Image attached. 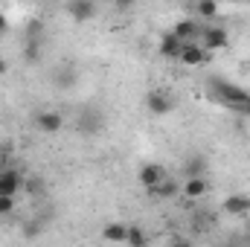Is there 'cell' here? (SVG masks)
Instances as JSON below:
<instances>
[{
    "mask_svg": "<svg viewBox=\"0 0 250 247\" xmlns=\"http://www.w3.org/2000/svg\"><path fill=\"white\" fill-rule=\"evenodd\" d=\"M227 41H230V35H227V29H224V26H218V23L204 26V29H201V38H198V44H201L207 53L224 50V47H227Z\"/></svg>",
    "mask_w": 250,
    "mask_h": 247,
    "instance_id": "obj_1",
    "label": "cell"
},
{
    "mask_svg": "<svg viewBox=\"0 0 250 247\" xmlns=\"http://www.w3.org/2000/svg\"><path fill=\"white\" fill-rule=\"evenodd\" d=\"M146 108L154 117H166V114L175 111V99H172L169 90H148L146 93Z\"/></svg>",
    "mask_w": 250,
    "mask_h": 247,
    "instance_id": "obj_2",
    "label": "cell"
},
{
    "mask_svg": "<svg viewBox=\"0 0 250 247\" xmlns=\"http://www.w3.org/2000/svg\"><path fill=\"white\" fill-rule=\"evenodd\" d=\"M201 23L195 21V18H181V21H175V26L169 29L178 41H184V44H195L198 38H201Z\"/></svg>",
    "mask_w": 250,
    "mask_h": 247,
    "instance_id": "obj_3",
    "label": "cell"
},
{
    "mask_svg": "<svg viewBox=\"0 0 250 247\" xmlns=\"http://www.w3.org/2000/svg\"><path fill=\"white\" fill-rule=\"evenodd\" d=\"M23 189V178L15 169H3L0 172V198H15Z\"/></svg>",
    "mask_w": 250,
    "mask_h": 247,
    "instance_id": "obj_4",
    "label": "cell"
},
{
    "mask_svg": "<svg viewBox=\"0 0 250 247\" xmlns=\"http://www.w3.org/2000/svg\"><path fill=\"white\" fill-rule=\"evenodd\" d=\"M163 181H166V172H163V166H160V163H146V166L140 169V184L146 186L148 192H151V189H157Z\"/></svg>",
    "mask_w": 250,
    "mask_h": 247,
    "instance_id": "obj_5",
    "label": "cell"
},
{
    "mask_svg": "<svg viewBox=\"0 0 250 247\" xmlns=\"http://www.w3.org/2000/svg\"><path fill=\"white\" fill-rule=\"evenodd\" d=\"M64 9H67V15H70L76 23H84V21H90V18L96 15V6H93L90 0H73V3H67Z\"/></svg>",
    "mask_w": 250,
    "mask_h": 247,
    "instance_id": "obj_6",
    "label": "cell"
},
{
    "mask_svg": "<svg viewBox=\"0 0 250 247\" xmlns=\"http://www.w3.org/2000/svg\"><path fill=\"white\" fill-rule=\"evenodd\" d=\"M35 125H38V131H44V134H56V131H62L64 117L59 111H41V114H35Z\"/></svg>",
    "mask_w": 250,
    "mask_h": 247,
    "instance_id": "obj_7",
    "label": "cell"
},
{
    "mask_svg": "<svg viewBox=\"0 0 250 247\" xmlns=\"http://www.w3.org/2000/svg\"><path fill=\"white\" fill-rule=\"evenodd\" d=\"M181 64H187V67H198V64L207 62V50L195 41V44H184V50H181Z\"/></svg>",
    "mask_w": 250,
    "mask_h": 247,
    "instance_id": "obj_8",
    "label": "cell"
},
{
    "mask_svg": "<svg viewBox=\"0 0 250 247\" xmlns=\"http://www.w3.org/2000/svg\"><path fill=\"white\" fill-rule=\"evenodd\" d=\"M181 50H184V41H178L172 32H166L160 41H157V53L163 59H181Z\"/></svg>",
    "mask_w": 250,
    "mask_h": 247,
    "instance_id": "obj_9",
    "label": "cell"
},
{
    "mask_svg": "<svg viewBox=\"0 0 250 247\" xmlns=\"http://www.w3.org/2000/svg\"><path fill=\"white\" fill-rule=\"evenodd\" d=\"M221 209L227 215H248L250 212V195H230V198H224Z\"/></svg>",
    "mask_w": 250,
    "mask_h": 247,
    "instance_id": "obj_10",
    "label": "cell"
},
{
    "mask_svg": "<svg viewBox=\"0 0 250 247\" xmlns=\"http://www.w3.org/2000/svg\"><path fill=\"white\" fill-rule=\"evenodd\" d=\"M207 189H209V186H207V181H204V178H187V181L181 184V192L187 195L189 201L204 198V195H207Z\"/></svg>",
    "mask_w": 250,
    "mask_h": 247,
    "instance_id": "obj_11",
    "label": "cell"
},
{
    "mask_svg": "<svg viewBox=\"0 0 250 247\" xmlns=\"http://www.w3.org/2000/svg\"><path fill=\"white\" fill-rule=\"evenodd\" d=\"M102 239H105V242H111V245H125V239H128V227L120 224V221L105 224V227H102Z\"/></svg>",
    "mask_w": 250,
    "mask_h": 247,
    "instance_id": "obj_12",
    "label": "cell"
},
{
    "mask_svg": "<svg viewBox=\"0 0 250 247\" xmlns=\"http://www.w3.org/2000/svg\"><path fill=\"white\" fill-rule=\"evenodd\" d=\"M128 247H148V233L143 227H128V239H125Z\"/></svg>",
    "mask_w": 250,
    "mask_h": 247,
    "instance_id": "obj_13",
    "label": "cell"
},
{
    "mask_svg": "<svg viewBox=\"0 0 250 247\" xmlns=\"http://www.w3.org/2000/svg\"><path fill=\"white\" fill-rule=\"evenodd\" d=\"M195 15L204 18V21H212V18H218V3H212V0H201V3H195Z\"/></svg>",
    "mask_w": 250,
    "mask_h": 247,
    "instance_id": "obj_14",
    "label": "cell"
},
{
    "mask_svg": "<svg viewBox=\"0 0 250 247\" xmlns=\"http://www.w3.org/2000/svg\"><path fill=\"white\" fill-rule=\"evenodd\" d=\"M204 169H207L204 157H189L187 166H184V175L187 178H204Z\"/></svg>",
    "mask_w": 250,
    "mask_h": 247,
    "instance_id": "obj_15",
    "label": "cell"
},
{
    "mask_svg": "<svg viewBox=\"0 0 250 247\" xmlns=\"http://www.w3.org/2000/svg\"><path fill=\"white\" fill-rule=\"evenodd\" d=\"M157 198H175V195H181V184H175L172 178H166L163 184L157 186V189H151Z\"/></svg>",
    "mask_w": 250,
    "mask_h": 247,
    "instance_id": "obj_16",
    "label": "cell"
},
{
    "mask_svg": "<svg viewBox=\"0 0 250 247\" xmlns=\"http://www.w3.org/2000/svg\"><path fill=\"white\" fill-rule=\"evenodd\" d=\"M15 209V198H0V215H12Z\"/></svg>",
    "mask_w": 250,
    "mask_h": 247,
    "instance_id": "obj_17",
    "label": "cell"
},
{
    "mask_svg": "<svg viewBox=\"0 0 250 247\" xmlns=\"http://www.w3.org/2000/svg\"><path fill=\"white\" fill-rule=\"evenodd\" d=\"M26 35L35 41V38L41 35V21H29V26H26Z\"/></svg>",
    "mask_w": 250,
    "mask_h": 247,
    "instance_id": "obj_18",
    "label": "cell"
},
{
    "mask_svg": "<svg viewBox=\"0 0 250 247\" xmlns=\"http://www.w3.org/2000/svg\"><path fill=\"white\" fill-rule=\"evenodd\" d=\"M38 59V41H29L26 44V62H35Z\"/></svg>",
    "mask_w": 250,
    "mask_h": 247,
    "instance_id": "obj_19",
    "label": "cell"
},
{
    "mask_svg": "<svg viewBox=\"0 0 250 247\" xmlns=\"http://www.w3.org/2000/svg\"><path fill=\"white\" fill-rule=\"evenodd\" d=\"M169 247H192V242H187V239H181V236H172V242H169Z\"/></svg>",
    "mask_w": 250,
    "mask_h": 247,
    "instance_id": "obj_20",
    "label": "cell"
},
{
    "mask_svg": "<svg viewBox=\"0 0 250 247\" xmlns=\"http://www.w3.org/2000/svg\"><path fill=\"white\" fill-rule=\"evenodd\" d=\"M38 230H41V227H38V224H29V227H26V233H23V236H26V239H35V236H41V233H38Z\"/></svg>",
    "mask_w": 250,
    "mask_h": 247,
    "instance_id": "obj_21",
    "label": "cell"
},
{
    "mask_svg": "<svg viewBox=\"0 0 250 247\" xmlns=\"http://www.w3.org/2000/svg\"><path fill=\"white\" fill-rule=\"evenodd\" d=\"M6 26H9V21H6V15H3V12H0V32H3V29H6Z\"/></svg>",
    "mask_w": 250,
    "mask_h": 247,
    "instance_id": "obj_22",
    "label": "cell"
},
{
    "mask_svg": "<svg viewBox=\"0 0 250 247\" xmlns=\"http://www.w3.org/2000/svg\"><path fill=\"white\" fill-rule=\"evenodd\" d=\"M6 70H9V64H6V59H0V76H6Z\"/></svg>",
    "mask_w": 250,
    "mask_h": 247,
    "instance_id": "obj_23",
    "label": "cell"
},
{
    "mask_svg": "<svg viewBox=\"0 0 250 247\" xmlns=\"http://www.w3.org/2000/svg\"><path fill=\"white\" fill-rule=\"evenodd\" d=\"M245 114H248V117H250V105H248V108H245Z\"/></svg>",
    "mask_w": 250,
    "mask_h": 247,
    "instance_id": "obj_24",
    "label": "cell"
}]
</instances>
